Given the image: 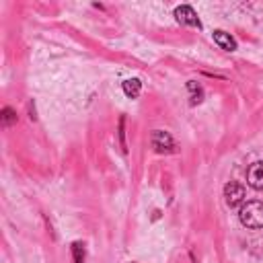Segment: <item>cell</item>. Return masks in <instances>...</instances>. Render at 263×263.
I'll use <instances>...</instances> for the list:
<instances>
[{
	"label": "cell",
	"mask_w": 263,
	"mask_h": 263,
	"mask_svg": "<svg viewBox=\"0 0 263 263\" xmlns=\"http://www.w3.org/2000/svg\"><path fill=\"white\" fill-rule=\"evenodd\" d=\"M152 146L156 152H171L173 150V138L166 134V132H160L156 129L152 134Z\"/></svg>",
	"instance_id": "obj_5"
},
{
	"label": "cell",
	"mask_w": 263,
	"mask_h": 263,
	"mask_svg": "<svg viewBox=\"0 0 263 263\" xmlns=\"http://www.w3.org/2000/svg\"><path fill=\"white\" fill-rule=\"evenodd\" d=\"M175 16H177V21L179 23H183V25H191V27H201V23H199V18H197V14H195V10L191 8V6H177L175 8Z\"/></svg>",
	"instance_id": "obj_4"
},
{
	"label": "cell",
	"mask_w": 263,
	"mask_h": 263,
	"mask_svg": "<svg viewBox=\"0 0 263 263\" xmlns=\"http://www.w3.org/2000/svg\"><path fill=\"white\" fill-rule=\"evenodd\" d=\"M140 88H142V84H140L138 78H127V80H123V92H125L127 97L136 99V97L140 95Z\"/></svg>",
	"instance_id": "obj_7"
},
{
	"label": "cell",
	"mask_w": 263,
	"mask_h": 263,
	"mask_svg": "<svg viewBox=\"0 0 263 263\" xmlns=\"http://www.w3.org/2000/svg\"><path fill=\"white\" fill-rule=\"evenodd\" d=\"M247 183L253 189H263V160H257L247 168Z\"/></svg>",
	"instance_id": "obj_3"
},
{
	"label": "cell",
	"mask_w": 263,
	"mask_h": 263,
	"mask_svg": "<svg viewBox=\"0 0 263 263\" xmlns=\"http://www.w3.org/2000/svg\"><path fill=\"white\" fill-rule=\"evenodd\" d=\"M12 121H16V115L12 113V109H4V117H2V123H4V125H8V123H12Z\"/></svg>",
	"instance_id": "obj_9"
},
{
	"label": "cell",
	"mask_w": 263,
	"mask_h": 263,
	"mask_svg": "<svg viewBox=\"0 0 263 263\" xmlns=\"http://www.w3.org/2000/svg\"><path fill=\"white\" fill-rule=\"evenodd\" d=\"M214 41L222 47V49H226V51H234L236 49V41L226 33V31H214Z\"/></svg>",
	"instance_id": "obj_6"
},
{
	"label": "cell",
	"mask_w": 263,
	"mask_h": 263,
	"mask_svg": "<svg viewBox=\"0 0 263 263\" xmlns=\"http://www.w3.org/2000/svg\"><path fill=\"white\" fill-rule=\"evenodd\" d=\"M72 251H74V261L76 263H82L84 261V249H82V245L80 242H74L72 245Z\"/></svg>",
	"instance_id": "obj_8"
},
{
	"label": "cell",
	"mask_w": 263,
	"mask_h": 263,
	"mask_svg": "<svg viewBox=\"0 0 263 263\" xmlns=\"http://www.w3.org/2000/svg\"><path fill=\"white\" fill-rule=\"evenodd\" d=\"M238 218L247 228H263V201L253 199L240 205Z\"/></svg>",
	"instance_id": "obj_1"
},
{
	"label": "cell",
	"mask_w": 263,
	"mask_h": 263,
	"mask_svg": "<svg viewBox=\"0 0 263 263\" xmlns=\"http://www.w3.org/2000/svg\"><path fill=\"white\" fill-rule=\"evenodd\" d=\"M224 197H226V203L230 208H236V205H242L245 203V197H247V189L240 185V183H226L224 187Z\"/></svg>",
	"instance_id": "obj_2"
}]
</instances>
